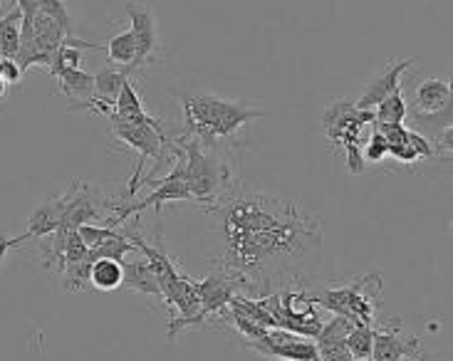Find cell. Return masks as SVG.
Returning <instances> with one entry per match:
<instances>
[{
	"mask_svg": "<svg viewBox=\"0 0 453 361\" xmlns=\"http://www.w3.org/2000/svg\"><path fill=\"white\" fill-rule=\"evenodd\" d=\"M352 361H374V359H352Z\"/></svg>",
	"mask_w": 453,
	"mask_h": 361,
	"instance_id": "obj_27",
	"label": "cell"
},
{
	"mask_svg": "<svg viewBox=\"0 0 453 361\" xmlns=\"http://www.w3.org/2000/svg\"><path fill=\"white\" fill-rule=\"evenodd\" d=\"M406 119V99L402 85L394 89L392 95L381 99L374 109V124H404Z\"/></svg>",
	"mask_w": 453,
	"mask_h": 361,
	"instance_id": "obj_19",
	"label": "cell"
},
{
	"mask_svg": "<svg viewBox=\"0 0 453 361\" xmlns=\"http://www.w3.org/2000/svg\"><path fill=\"white\" fill-rule=\"evenodd\" d=\"M409 144L414 146V151H417L418 158H434L436 157V149L431 144L429 139L424 136V134L414 132V129H409Z\"/></svg>",
	"mask_w": 453,
	"mask_h": 361,
	"instance_id": "obj_22",
	"label": "cell"
},
{
	"mask_svg": "<svg viewBox=\"0 0 453 361\" xmlns=\"http://www.w3.org/2000/svg\"><path fill=\"white\" fill-rule=\"evenodd\" d=\"M107 119H122V121H132V124H144V127H151L157 132H166L164 129V121L159 117H151L147 109H144V102L139 96V89L134 87L132 80H127L122 87V92L117 96L114 102V109Z\"/></svg>",
	"mask_w": 453,
	"mask_h": 361,
	"instance_id": "obj_14",
	"label": "cell"
},
{
	"mask_svg": "<svg viewBox=\"0 0 453 361\" xmlns=\"http://www.w3.org/2000/svg\"><path fill=\"white\" fill-rule=\"evenodd\" d=\"M23 242H27V235H18V238H8V235H3L0 233V267H3V263H5V255L11 253V250H15V248H20Z\"/></svg>",
	"mask_w": 453,
	"mask_h": 361,
	"instance_id": "obj_24",
	"label": "cell"
},
{
	"mask_svg": "<svg viewBox=\"0 0 453 361\" xmlns=\"http://www.w3.org/2000/svg\"><path fill=\"white\" fill-rule=\"evenodd\" d=\"M184 109V134L201 144L238 151L245 146L243 129L250 121L268 117V109L243 99H223L209 92H176Z\"/></svg>",
	"mask_w": 453,
	"mask_h": 361,
	"instance_id": "obj_2",
	"label": "cell"
},
{
	"mask_svg": "<svg viewBox=\"0 0 453 361\" xmlns=\"http://www.w3.org/2000/svg\"><path fill=\"white\" fill-rule=\"evenodd\" d=\"M0 74H3V80H5L8 87L23 82V70H20V65L15 60H0Z\"/></svg>",
	"mask_w": 453,
	"mask_h": 361,
	"instance_id": "obj_23",
	"label": "cell"
},
{
	"mask_svg": "<svg viewBox=\"0 0 453 361\" xmlns=\"http://www.w3.org/2000/svg\"><path fill=\"white\" fill-rule=\"evenodd\" d=\"M5 95H8V85H5V80H3V74H0V99Z\"/></svg>",
	"mask_w": 453,
	"mask_h": 361,
	"instance_id": "obj_25",
	"label": "cell"
},
{
	"mask_svg": "<svg viewBox=\"0 0 453 361\" xmlns=\"http://www.w3.org/2000/svg\"><path fill=\"white\" fill-rule=\"evenodd\" d=\"M173 142L184 151L186 186L191 191V198H194V204L203 205V211L221 204L228 193L241 186L235 180L233 151L201 144L186 134L173 136Z\"/></svg>",
	"mask_w": 453,
	"mask_h": 361,
	"instance_id": "obj_3",
	"label": "cell"
},
{
	"mask_svg": "<svg viewBox=\"0 0 453 361\" xmlns=\"http://www.w3.org/2000/svg\"><path fill=\"white\" fill-rule=\"evenodd\" d=\"M372 344H374V332L369 325H355L347 334V349L355 359H372Z\"/></svg>",
	"mask_w": 453,
	"mask_h": 361,
	"instance_id": "obj_20",
	"label": "cell"
},
{
	"mask_svg": "<svg viewBox=\"0 0 453 361\" xmlns=\"http://www.w3.org/2000/svg\"><path fill=\"white\" fill-rule=\"evenodd\" d=\"M20 3H23V0H15V5H20Z\"/></svg>",
	"mask_w": 453,
	"mask_h": 361,
	"instance_id": "obj_28",
	"label": "cell"
},
{
	"mask_svg": "<svg viewBox=\"0 0 453 361\" xmlns=\"http://www.w3.org/2000/svg\"><path fill=\"white\" fill-rule=\"evenodd\" d=\"M429 357L426 354H417V357H411V359H404V361H426Z\"/></svg>",
	"mask_w": 453,
	"mask_h": 361,
	"instance_id": "obj_26",
	"label": "cell"
},
{
	"mask_svg": "<svg viewBox=\"0 0 453 361\" xmlns=\"http://www.w3.org/2000/svg\"><path fill=\"white\" fill-rule=\"evenodd\" d=\"M374 344H372V359L374 361H404L421 354V339L406 337L402 332V319L394 317L389 322H374Z\"/></svg>",
	"mask_w": 453,
	"mask_h": 361,
	"instance_id": "obj_8",
	"label": "cell"
},
{
	"mask_svg": "<svg viewBox=\"0 0 453 361\" xmlns=\"http://www.w3.org/2000/svg\"><path fill=\"white\" fill-rule=\"evenodd\" d=\"M362 157H365V164H381V161L389 158V144H387V139L381 136L377 127L369 129L367 142L362 146Z\"/></svg>",
	"mask_w": 453,
	"mask_h": 361,
	"instance_id": "obj_21",
	"label": "cell"
},
{
	"mask_svg": "<svg viewBox=\"0 0 453 361\" xmlns=\"http://www.w3.org/2000/svg\"><path fill=\"white\" fill-rule=\"evenodd\" d=\"M305 300L315 307H322L330 314L344 317L352 325H374L377 310L381 304V275L367 273L352 282L342 285H325V288H303Z\"/></svg>",
	"mask_w": 453,
	"mask_h": 361,
	"instance_id": "obj_4",
	"label": "cell"
},
{
	"mask_svg": "<svg viewBox=\"0 0 453 361\" xmlns=\"http://www.w3.org/2000/svg\"><path fill=\"white\" fill-rule=\"evenodd\" d=\"M417 60H394L389 62L384 70H381L377 77H372L365 89L359 92V96L355 99L357 109H365V111H374L377 104H380L381 99L387 95H392L396 87L402 85V77H404L409 70H411V65Z\"/></svg>",
	"mask_w": 453,
	"mask_h": 361,
	"instance_id": "obj_10",
	"label": "cell"
},
{
	"mask_svg": "<svg viewBox=\"0 0 453 361\" xmlns=\"http://www.w3.org/2000/svg\"><path fill=\"white\" fill-rule=\"evenodd\" d=\"M124 270L122 263L110 260V257H97L92 267H89V288L99 289V292H111V289L122 288Z\"/></svg>",
	"mask_w": 453,
	"mask_h": 361,
	"instance_id": "obj_17",
	"label": "cell"
},
{
	"mask_svg": "<svg viewBox=\"0 0 453 361\" xmlns=\"http://www.w3.org/2000/svg\"><path fill=\"white\" fill-rule=\"evenodd\" d=\"M211 267L235 280L243 295L265 297L300 288L322 248V223L285 193L235 188L206 208Z\"/></svg>",
	"mask_w": 453,
	"mask_h": 361,
	"instance_id": "obj_1",
	"label": "cell"
},
{
	"mask_svg": "<svg viewBox=\"0 0 453 361\" xmlns=\"http://www.w3.org/2000/svg\"><path fill=\"white\" fill-rule=\"evenodd\" d=\"M23 35V12L15 5L5 15H0V60H15Z\"/></svg>",
	"mask_w": 453,
	"mask_h": 361,
	"instance_id": "obj_16",
	"label": "cell"
},
{
	"mask_svg": "<svg viewBox=\"0 0 453 361\" xmlns=\"http://www.w3.org/2000/svg\"><path fill=\"white\" fill-rule=\"evenodd\" d=\"M406 117L418 124H451V82L443 77H429L418 82L411 92V104H406Z\"/></svg>",
	"mask_w": 453,
	"mask_h": 361,
	"instance_id": "obj_6",
	"label": "cell"
},
{
	"mask_svg": "<svg viewBox=\"0 0 453 361\" xmlns=\"http://www.w3.org/2000/svg\"><path fill=\"white\" fill-rule=\"evenodd\" d=\"M127 15H129V30L134 35L136 45V67H147L157 62V50H159V30H157V20L154 12L144 8L142 3L129 0L127 3Z\"/></svg>",
	"mask_w": 453,
	"mask_h": 361,
	"instance_id": "obj_9",
	"label": "cell"
},
{
	"mask_svg": "<svg viewBox=\"0 0 453 361\" xmlns=\"http://www.w3.org/2000/svg\"><path fill=\"white\" fill-rule=\"evenodd\" d=\"M70 196H73V186H67L65 193L52 196V198H48V201H42V204L37 205L35 211L30 213V218H27V230H25L27 242L40 241V238H45V235H50V233H55V230L60 228Z\"/></svg>",
	"mask_w": 453,
	"mask_h": 361,
	"instance_id": "obj_12",
	"label": "cell"
},
{
	"mask_svg": "<svg viewBox=\"0 0 453 361\" xmlns=\"http://www.w3.org/2000/svg\"><path fill=\"white\" fill-rule=\"evenodd\" d=\"M52 80L58 82V92L70 102V111H87L95 99V74L85 73L82 67H70Z\"/></svg>",
	"mask_w": 453,
	"mask_h": 361,
	"instance_id": "obj_13",
	"label": "cell"
},
{
	"mask_svg": "<svg viewBox=\"0 0 453 361\" xmlns=\"http://www.w3.org/2000/svg\"><path fill=\"white\" fill-rule=\"evenodd\" d=\"M104 52H107V58H110L111 65H119V67H124V70L134 73L136 45H134V35H132V30H122V33H117L111 40H107Z\"/></svg>",
	"mask_w": 453,
	"mask_h": 361,
	"instance_id": "obj_18",
	"label": "cell"
},
{
	"mask_svg": "<svg viewBox=\"0 0 453 361\" xmlns=\"http://www.w3.org/2000/svg\"><path fill=\"white\" fill-rule=\"evenodd\" d=\"M352 322L332 314L330 322H322V329L315 337L318 344V361H352L355 357L347 349V334L352 329Z\"/></svg>",
	"mask_w": 453,
	"mask_h": 361,
	"instance_id": "obj_11",
	"label": "cell"
},
{
	"mask_svg": "<svg viewBox=\"0 0 453 361\" xmlns=\"http://www.w3.org/2000/svg\"><path fill=\"white\" fill-rule=\"evenodd\" d=\"M297 292L300 288H285L280 292H270L257 300L265 304V310L273 314L278 329H288L300 337L315 339L322 329V317L312 302H303V310H297ZM305 295V292H303Z\"/></svg>",
	"mask_w": 453,
	"mask_h": 361,
	"instance_id": "obj_5",
	"label": "cell"
},
{
	"mask_svg": "<svg viewBox=\"0 0 453 361\" xmlns=\"http://www.w3.org/2000/svg\"><path fill=\"white\" fill-rule=\"evenodd\" d=\"M248 349L273 361H318V344L288 329H268L256 342H245Z\"/></svg>",
	"mask_w": 453,
	"mask_h": 361,
	"instance_id": "obj_7",
	"label": "cell"
},
{
	"mask_svg": "<svg viewBox=\"0 0 453 361\" xmlns=\"http://www.w3.org/2000/svg\"><path fill=\"white\" fill-rule=\"evenodd\" d=\"M122 270H124V280L122 288H129L139 292V295H147V297H154V300L164 302L161 297L159 282H157V275L154 270L149 265V260L144 255L136 250V255H127L122 260Z\"/></svg>",
	"mask_w": 453,
	"mask_h": 361,
	"instance_id": "obj_15",
	"label": "cell"
}]
</instances>
